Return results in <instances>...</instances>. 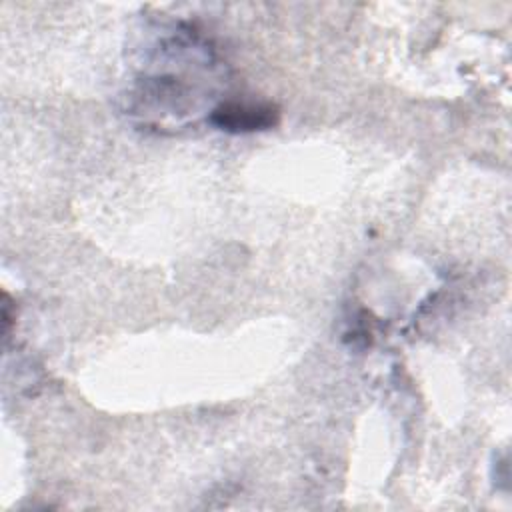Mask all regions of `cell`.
<instances>
[{
  "label": "cell",
  "instance_id": "obj_1",
  "mask_svg": "<svg viewBox=\"0 0 512 512\" xmlns=\"http://www.w3.org/2000/svg\"><path fill=\"white\" fill-rule=\"evenodd\" d=\"M278 112L274 106L266 104H236V102H228L222 104L220 108L214 110L212 114V122L216 126H220L222 130H230V132H252V130H264L276 124Z\"/></svg>",
  "mask_w": 512,
  "mask_h": 512
}]
</instances>
